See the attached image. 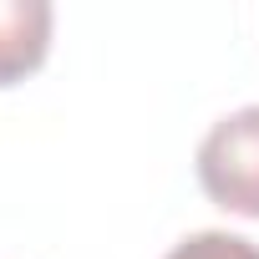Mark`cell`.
<instances>
[{
    "label": "cell",
    "mask_w": 259,
    "mask_h": 259,
    "mask_svg": "<svg viewBox=\"0 0 259 259\" xmlns=\"http://www.w3.org/2000/svg\"><path fill=\"white\" fill-rule=\"evenodd\" d=\"M51 6L46 0H0V87L21 81L46 61Z\"/></svg>",
    "instance_id": "2"
},
{
    "label": "cell",
    "mask_w": 259,
    "mask_h": 259,
    "mask_svg": "<svg viewBox=\"0 0 259 259\" xmlns=\"http://www.w3.org/2000/svg\"><path fill=\"white\" fill-rule=\"evenodd\" d=\"M203 193L244 219H259V107H239L208 127L198 143Z\"/></svg>",
    "instance_id": "1"
},
{
    "label": "cell",
    "mask_w": 259,
    "mask_h": 259,
    "mask_svg": "<svg viewBox=\"0 0 259 259\" xmlns=\"http://www.w3.org/2000/svg\"><path fill=\"white\" fill-rule=\"evenodd\" d=\"M163 259H259V244L224 234V229H203V234H188L183 244H173Z\"/></svg>",
    "instance_id": "3"
}]
</instances>
